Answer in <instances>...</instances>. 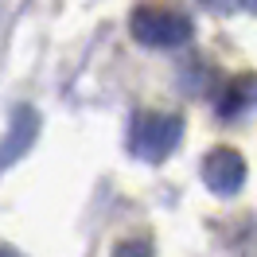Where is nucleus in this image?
<instances>
[{"label":"nucleus","instance_id":"2","mask_svg":"<svg viewBox=\"0 0 257 257\" xmlns=\"http://www.w3.org/2000/svg\"><path fill=\"white\" fill-rule=\"evenodd\" d=\"M179 137H183V117L176 113H145L133 121V133H128V148L148 164H160L176 152Z\"/></svg>","mask_w":257,"mask_h":257},{"label":"nucleus","instance_id":"7","mask_svg":"<svg viewBox=\"0 0 257 257\" xmlns=\"http://www.w3.org/2000/svg\"><path fill=\"white\" fill-rule=\"evenodd\" d=\"M207 8H214V12H238V4L241 0H203Z\"/></svg>","mask_w":257,"mask_h":257},{"label":"nucleus","instance_id":"9","mask_svg":"<svg viewBox=\"0 0 257 257\" xmlns=\"http://www.w3.org/2000/svg\"><path fill=\"white\" fill-rule=\"evenodd\" d=\"M253 4H257V0H253Z\"/></svg>","mask_w":257,"mask_h":257},{"label":"nucleus","instance_id":"3","mask_svg":"<svg viewBox=\"0 0 257 257\" xmlns=\"http://www.w3.org/2000/svg\"><path fill=\"white\" fill-rule=\"evenodd\" d=\"M203 183L214 195H238L245 183V156L234 148H214L203 160Z\"/></svg>","mask_w":257,"mask_h":257},{"label":"nucleus","instance_id":"4","mask_svg":"<svg viewBox=\"0 0 257 257\" xmlns=\"http://www.w3.org/2000/svg\"><path fill=\"white\" fill-rule=\"evenodd\" d=\"M35 133H39V113L32 105H20L12 113V121H8V133L0 137V172L4 168H12V164L35 145Z\"/></svg>","mask_w":257,"mask_h":257},{"label":"nucleus","instance_id":"1","mask_svg":"<svg viewBox=\"0 0 257 257\" xmlns=\"http://www.w3.org/2000/svg\"><path fill=\"white\" fill-rule=\"evenodd\" d=\"M128 32L141 47L152 51H176L183 47L195 35V24L183 12H172V8H152V4H141L133 16H128Z\"/></svg>","mask_w":257,"mask_h":257},{"label":"nucleus","instance_id":"5","mask_svg":"<svg viewBox=\"0 0 257 257\" xmlns=\"http://www.w3.org/2000/svg\"><path fill=\"white\" fill-rule=\"evenodd\" d=\"M257 105V74H241V78H234L230 86H226L222 94H218V117H238V113H245V109H253Z\"/></svg>","mask_w":257,"mask_h":257},{"label":"nucleus","instance_id":"8","mask_svg":"<svg viewBox=\"0 0 257 257\" xmlns=\"http://www.w3.org/2000/svg\"><path fill=\"white\" fill-rule=\"evenodd\" d=\"M0 257H20V253L12 249V245H0Z\"/></svg>","mask_w":257,"mask_h":257},{"label":"nucleus","instance_id":"6","mask_svg":"<svg viewBox=\"0 0 257 257\" xmlns=\"http://www.w3.org/2000/svg\"><path fill=\"white\" fill-rule=\"evenodd\" d=\"M113 257H152V249H148L145 241H121L113 249Z\"/></svg>","mask_w":257,"mask_h":257}]
</instances>
